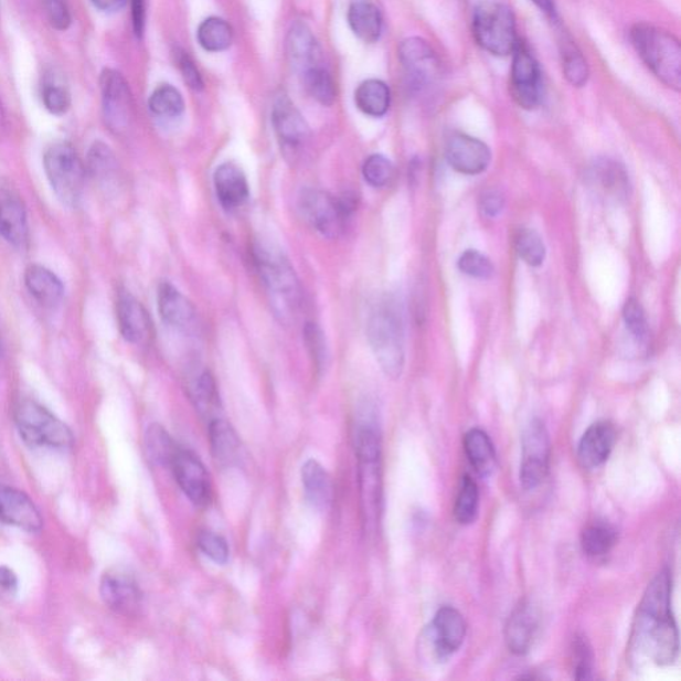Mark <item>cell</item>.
I'll return each instance as SVG.
<instances>
[{
	"mask_svg": "<svg viewBox=\"0 0 681 681\" xmlns=\"http://www.w3.org/2000/svg\"><path fill=\"white\" fill-rule=\"evenodd\" d=\"M302 76L305 87L313 96V99L321 103L322 106H332L336 100V86L328 70L320 64V66L305 71Z\"/></svg>",
	"mask_w": 681,
	"mask_h": 681,
	"instance_id": "obj_40",
	"label": "cell"
},
{
	"mask_svg": "<svg viewBox=\"0 0 681 681\" xmlns=\"http://www.w3.org/2000/svg\"><path fill=\"white\" fill-rule=\"evenodd\" d=\"M465 451L478 475L489 477L497 469V453L488 433L471 429L464 440Z\"/></svg>",
	"mask_w": 681,
	"mask_h": 681,
	"instance_id": "obj_31",
	"label": "cell"
},
{
	"mask_svg": "<svg viewBox=\"0 0 681 681\" xmlns=\"http://www.w3.org/2000/svg\"><path fill=\"white\" fill-rule=\"evenodd\" d=\"M354 100L361 113L373 116V118H381L391 108V89L382 81L369 79L355 89Z\"/></svg>",
	"mask_w": 681,
	"mask_h": 681,
	"instance_id": "obj_32",
	"label": "cell"
},
{
	"mask_svg": "<svg viewBox=\"0 0 681 681\" xmlns=\"http://www.w3.org/2000/svg\"><path fill=\"white\" fill-rule=\"evenodd\" d=\"M595 180L607 193L620 194L627 191V174L618 164L603 161L595 167Z\"/></svg>",
	"mask_w": 681,
	"mask_h": 681,
	"instance_id": "obj_43",
	"label": "cell"
},
{
	"mask_svg": "<svg viewBox=\"0 0 681 681\" xmlns=\"http://www.w3.org/2000/svg\"><path fill=\"white\" fill-rule=\"evenodd\" d=\"M515 248L519 257L531 267H540L546 257V248L542 238L533 230H521L515 237Z\"/></svg>",
	"mask_w": 681,
	"mask_h": 681,
	"instance_id": "obj_42",
	"label": "cell"
},
{
	"mask_svg": "<svg viewBox=\"0 0 681 681\" xmlns=\"http://www.w3.org/2000/svg\"><path fill=\"white\" fill-rule=\"evenodd\" d=\"M350 29L362 42L375 43L382 34V15L372 0H353L348 11Z\"/></svg>",
	"mask_w": 681,
	"mask_h": 681,
	"instance_id": "obj_29",
	"label": "cell"
},
{
	"mask_svg": "<svg viewBox=\"0 0 681 681\" xmlns=\"http://www.w3.org/2000/svg\"><path fill=\"white\" fill-rule=\"evenodd\" d=\"M616 444V430L607 421H599L583 434L578 446L579 462L585 469H598L607 462Z\"/></svg>",
	"mask_w": 681,
	"mask_h": 681,
	"instance_id": "obj_22",
	"label": "cell"
},
{
	"mask_svg": "<svg viewBox=\"0 0 681 681\" xmlns=\"http://www.w3.org/2000/svg\"><path fill=\"white\" fill-rule=\"evenodd\" d=\"M0 523L28 533H38L43 526V519L34 502L23 491L0 485Z\"/></svg>",
	"mask_w": 681,
	"mask_h": 681,
	"instance_id": "obj_18",
	"label": "cell"
},
{
	"mask_svg": "<svg viewBox=\"0 0 681 681\" xmlns=\"http://www.w3.org/2000/svg\"><path fill=\"white\" fill-rule=\"evenodd\" d=\"M174 63H177L178 68L180 70L181 75H183L184 82L188 84V87L200 91L203 89L204 83L201 79V75L196 66H194L191 56L187 54L183 50L174 51Z\"/></svg>",
	"mask_w": 681,
	"mask_h": 681,
	"instance_id": "obj_52",
	"label": "cell"
},
{
	"mask_svg": "<svg viewBox=\"0 0 681 681\" xmlns=\"http://www.w3.org/2000/svg\"><path fill=\"white\" fill-rule=\"evenodd\" d=\"M288 56L297 70L305 71L320 66L321 64V51L316 38L311 34V31L307 25L302 23H296L291 28L287 42Z\"/></svg>",
	"mask_w": 681,
	"mask_h": 681,
	"instance_id": "obj_28",
	"label": "cell"
},
{
	"mask_svg": "<svg viewBox=\"0 0 681 681\" xmlns=\"http://www.w3.org/2000/svg\"><path fill=\"white\" fill-rule=\"evenodd\" d=\"M305 497L311 508L327 511L333 502L334 488L332 478L323 466L315 459L308 460L301 470Z\"/></svg>",
	"mask_w": 681,
	"mask_h": 681,
	"instance_id": "obj_26",
	"label": "cell"
},
{
	"mask_svg": "<svg viewBox=\"0 0 681 681\" xmlns=\"http://www.w3.org/2000/svg\"><path fill=\"white\" fill-rule=\"evenodd\" d=\"M132 24L135 34L141 38L146 28V2L145 0H131Z\"/></svg>",
	"mask_w": 681,
	"mask_h": 681,
	"instance_id": "obj_55",
	"label": "cell"
},
{
	"mask_svg": "<svg viewBox=\"0 0 681 681\" xmlns=\"http://www.w3.org/2000/svg\"><path fill=\"white\" fill-rule=\"evenodd\" d=\"M215 190L220 204L226 211L237 210L249 198V184L242 168L236 164L225 163L217 168Z\"/></svg>",
	"mask_w": 681,
	"mask_h": 681,
	"instance_id": "obj_24",
	"label": "cell"
},
{
	"mask_svg": "<svg viewBox=\"0 0 681 681\" xmlns=\"http://www.w3.org/2000/svg\"><path fill=\"white\" fill-rule=\"evenodd\" d=\"M91 2L102 11H118L126 4L127 0H91Z\"/></svg>",
	"mask_w": 681,
	"mask_h": 681,
	"instance_id": "obj_56",
	"label": "cell"
},
{
	"mask_svg": "<svg viewBox=\"0 0 681 681\" xmlns=\"http://www.w3.org/2000/svg\"><path fill=\"white\" fill-rule=\"evenodd\" d=\"M304 339L311 359L315 360L317 368L321 369L327 360V343L321 329L316 323H307L304 329Z\"/></svg>",
	"mask_w": 681,
	"mask_h": 681,
	"instance_id": "obj_50",
	"label": "cell"
},
{
	"mask_svg": "<svg viewBox=\"0 0 681 681\" xmlns=\"http://www.w3.org/2000/svg\"><path fill=\"white\" fill-rule=\"evenodd\" d=\"M366 183L375 188L386 187L394 178V166L382 155H372L362 167Z\"/></svg>",
	"mask_w": 681,
	"mask_h": 681,
	"instance_id": "obj_44",
	"label": "cell"
},
{
	"mask_svg": "<svg viewBox=\"0 0 681 681\" xmlns=\"http://www.w3.org/2000/svg\"><path fill=\"white\" fill-rule=\"evenodd\" d=\"M467 626L457 608L444 606L438 609L432 626L425 631L426 647L438 660H447L462 647Z\"/></svg>",
	"mask_w": 681,
	"mask_h": 681,
	"instance_id": "obj_13",
	"label": "cell"
},
{
	"mask_svg": "<svg viewBox=\"0 0 681 681\" xmlns=\"http://www.w3.org/2000/svg\"><path fill=\"white\" fill-rule=\"evenodd\" d=\"M44 171L52 190L63 204H79L86 181V168L73 146L57 142L50 147L44 155Z\"/></svg>",
	"mask_w": 681,
	"mask_h": 681,
	"instance_id": "obj_8",
	"label": "cell"
},
{
	"mask_svg": "<svg viewBox=\"0 0 681 681\" xmlns=\"http://www.w3.org/2000/svg\"><path fill=\"white\" fill-rule=\"evenodd\" d=\"M0 360H2V341H0Z\"/></svg>",
	"mask_w": 681,
	"mask_h": 681,
	"instance_id": "obj_59",
	"label": "cell"
},
{
	"mask_svg": "<svg viewBox=\"0 0 681 681\" xmlns=\"http://www.w3.org/2000/svg\"><path fill=\"white\" fill-rule=\"evenodd\" d=\"M458 268L476 278H489L494 272L490 259L477 251H466L458 259Z\"/></svg>",
	"mask_w": 681,
	"mask_h": 681,
	"instance_id": "obj_46",
	"label": "cell"
},
{
	"mask_svg": "<svg viewBox=\"0 0 681 681\" xmlns=\"http://www.w3.org/2000/svg\"><path fill=\"white\" fill-rule=\"evenodd\" d=\"M400 60L417 86H426L437 79L439 74L437 55L424 39L408 38L402 42Z\"/></svg>",
	"mask_w": 681,
	"mask_h": 681,
	"instance_id": "obj_20",
	"label": "cell"
},
{
	"mask_svg": "<svg viewBox=\"0 0 681 681\" xmlns=\"http://www.w3.org/2000/svg\"><path fill=\"white\" fill-rule=\"evenodd\" d=\"M479 509V490L478 486L469 476L464 477L462 485H460L459 494L457 497L456 506H454V517L459 524L469 526L475 523L478 517Z\"/></svg>",
	"mask_w": 681,
	"mask_h": 681,
	"instance_id": "obj_38",
	"label": "cell"
},
{
	"mask_svg": "<svg viewBox=\"0 0 681 681\" xmlns=\"http://www.w3.org/2000/svg\"><path fill=\"white\" fill-rule=\"evenodd\" d=\"M25 287L44 308H55L63 297V284L42 265H32L24 275Z\"/></svg>",
	"mask_w": 681,
	"mask_h": 681,
	"instance_id": "obj_30",
	"label": "cell"
},
{
	"mask_svg": "<svg viewBox=\"0 0 681 681\" xmlns=\"http://www.w3.org/2000/svg\"><path fill=\"white\" fill-rule=\"evenodd\" d=\"M510 91L519 107L534 109L543 99V81L540 63L526 44L518 42L512 51Z\"/></svg>",
	"mask_w": 681,
	"mask_h": 681,
	"instance_id": "obj_10",
	"label": "cell"
},
{
	"mask_svg": "<svg viewBox=\"0 0 681 681\" xmlns=\"http://www.w3.org/2000/svg\"><path fill=\"white\" fill-rule=\"evenodd\" d=\"M472 31L477 43L496 56L512 54L518 43L514 14L503 3L479 4L472 19Z\"/></svg>",
	"mask_w": 681,
	"mask_h": 681,
	"instance_id": "obj_7",
	"label": "cell"
},
{
	"mask_svg": "<svg viewBox=\"0 0 681 681\" xmlns=\"http://www.w3.org/2000/svg\"><path fill=\"white\" fill-rule=\"evenodd\" d=\"M533 2L544 12V14L555 18V0H533Z\"/></svg>",
	"mask_w": 681,
	"mask_h": 681,
	"instance_id": "obj_57",
	"label": "cell"
},
{
	"mask_svg": "<svg viewBox=\"0 0 681 681\" xmlns=\"http://www.w3.org/2000/svg\"><path fill=\"white\" fill-rule=\"evenodd\" d=\"M574 659V678L578 680H588L593 678L594 657L592 647L587 640L576 638L573 648Z\"/></svg>",
	"mask_w": 681,
	"mask_h": 681,
	"instance_id": "obj_47",
	"label": "cell"
},
{
	"mask_svg": "<svg viewBox=\"0 0 681 681\" xmlns=\"http://www.w3.org/2000/svg\"><path fill=\"white\" fill-rule=\"evenodd\" d=\"M446 159L459 173L478 174L489 167L491 153L483 141L458 132L447 140Z\"/></svg>",
	"mask_w": 681,
	"mask_h": 681,
	"instance_id": "obj_17",
	"label": "cell"
},
{
	"mask_svg": "<svg viewBox=\"0 0 681 681\" xmlns=\"http://www.w3.org/2000/svg\"><path fill=\"white\" fill-rule=\"evenodd\" d=\"M563 74L574 87H583L588 79V66L585 56L574 44L564 38L561 42Z\"/></svg>",
	"mask_w": 681,
	"mask_h": 681,
	"instance_id": "obj_37",
	"label": "cell"
},
{
	"mask_svg": "<svg viewBox=\"0 0 681 681\" xmlns=\"http://www.w3.org/2000/svg\"><path fill=\"white\" fill-rule=\"evenodd\" d=\"M368 340L382 371L397 380L404 371V328L397 308L384 301L372 311L368 321Z\"/></svg>",
	"mask_w": 681,
	"mask_h": 681,
	"instance_id": "obj_5",
	"label": "cell"
},
{
	"mask_svg": "<svg viewBox=\"0 0 681 681\" xmlns=\"http://www.w3.org/2000/svg\"><path fill=\"white\" fill-rule=\"evenodd\" d=\"M104 120L115 134L126 132L134 118L131 91L118 71L106 70L100 77Z\"/></svg>",
	"mask_w": 681,
	"mask_h": 681,
	"instance_id": "obj_12",
	"label": "cell"
},
{
	"mask_svg": "<svg viewBox=\"0 0 681 681\" xmlns=\"http://www.w3.org/2000/svg\"><path fill=\"white\" fill-rule=\"evenodd\" d=\"M43 8L52 28L60 31L70 28L73 19H71V12L66 0H43Z\"/></svg>",
	"mask_w": 681,
	"mask_h": 681,
	"instance_id": "obj_51",
	"label": "cell"
},
{
	"mask_svg": "<svg viewBox=\"0 0 681 681\" xmlns=\"http://www.w3.org/2000/svg\"><path fill=\"white\" fill-rule=\"evenodd\" d=\"M146 449L149 459L159 466L171 467L179 446L163 426L153 424L146 433Z\"/></svg>",
	"mask_w": 681,
	"mask_h": 681,
	"instance_id": "obj_34",
	"label": "cell"
},
{
	"mask_svg": "<svg viewBox=\"0 0 681 681\" xmlns=\"http://www.w3.org/2000/svg\"><path fill=\"white\" fill-rule=\"evenodd\" d=\"M255 263L275 316L284 323L295 320L301 304L300 283L284 252L269 243H257Z\"/></svg>",
	"mask_w": 681,
	"mask_h": 681,
	"instance_id": "obj_2",
	"label": "cell"
},
{
	"mask_svg": "<svg viewBox=\"0 0 681 681\" xmlns=\"http://www.w3.org/2000/svg\"><path fill=\"white\" fill-rule=\"evenodd\" d=\"M618 542V533L606 522H594L583 530L582 549L589 557H602L611 553Z\"/></svg>",
	"mask_w": 681,
	"mask_h": 681,
	"instance_id": "obj_33",
	"label": "cell"
},
{
	"mask_svg": "<svg viewBox=\"0 0 681 681\" xmlns=\"http://www.w3.org/2000/svg\"><path fill=\"white\" fill-rule=\"evenodd\" d=\"M298 210L305 222L329 238L340 235L343 220L348 216L339 199L328 192L313 190V188H305L301 191L298 198Z\"/></svg>",
	"mask_w": 681,
	"mask_h": 681,
	"instance_id": "obj_11",
	"label": "cell"
},
{
	"mask_svg": "<svg viewBox=\"0 0 681 681\" xmlns=\"http://www.w3.org/2000/svg\"><path fill=\"white\" fill-rule=\"evenodd\" d=\"M0 236L14 246H23L29 237L22 201L6 191H0Z\"/></svg>",
	"mask_w": 681,
	"mask_h": 681,
	"instance_id": "obj_25",
	"label": "cell"
},
{
	"mask_svg": "<svg viewBox=\"0 0 681 681\" xmlns=\"http://www.w3.org/2000/svg\"><path fill=\"white\" fill-rule=\"evenodd\" d=\"M481 210L486 216H497L503 210L502 194L496 191H489L483 194L481 200Z\"/></svg>",
	"mask_w": 681,
	"mask_h": 681,
	"instance_id": "obj_54",
	"label": "cell"
},
{
	"mask_svg": "<svg viewBox=\"0 0 681 681\" xmlns=\"http://www.w3.org/2000/svg\"><path fill=\"white\" fill-rule=\"evenodd\" d=\"M381 436L373 423L357 426L354 447L359 459V486L363 528L379 530L382 511Z\"/></svg>",
	"mask_w": 681,
	"mask_h": 681,
	"instance_id": "obj_3",
	"label": "cell"
},
{
	"mask_svg": "<svg viewBox=\"0 0 681 681\" xmlns=\"http://www.w3.org/2000/svg\"><path fill=\"white\" fill-rule=\"evenodd\" d=\"M18 594V578L9 567L0 566V600L10 602Z\"/></svg>",
	"mask_w": 681,
	"mask_h": 681,
	"instance_id": "obj_53",
	"label": "cell"
},
{
	"mask_svg": "<svg viewBox=\"0 0 681 681\" xmlns=\"http://www.w3.org/2000/svg\"><path fill=\"white\" fill-rule=\"evenodd\" d=\"M551 444L541 421H531L522 437V460L519 479L524 490H535L544 482L550 469Z\"/></svg>",
	"mask_w": 681,
	"mask_h": 681,
	"instance_id": "obj_9",
	"label": "cell"
},
{
	"mask_svg": "<svg viewBox=\"0 0 681 681\" xmlns=\"http://www.w3.org/2000/svg\"><path fill=\"white\" fill-rule=\"evenodd\" d=\"M272 121L284 152L297 155L309 138V127L288 97L283 96L276 100Z\"/></svg>",
	"mask_w": 681,
	"mask_h": 681,
	"instance_id": "obj_16",
	"label": "cell"
},
{
	"mask_svg": "<svg viewBox=\"0 0 681 681\" xmlns=\"http://www.w3.org/2000/svg\"><path fill=\"white\" fill-rule=\"evenodd\" d=\"M100 595L104 603L120 615H136L141 607L142 594L138 582L125 570L114 568L103 575Z\"/></svg>",
	"mask_w": 681,
	"mask_h": 681,
	"instance_id": "obj_15",
	"label": "cell"
},
{
	"mask_svg": "<svg viewBox=\"0 0 681 681\" xmlns=\"http://www.w3.org/2000/svg\"><path fill=\"white\" fill-rule=\"evenodd\" d=\"M149 109L160 118H178L184 111V99L170 84H163L149 97Z\"/></svg>",
	"mask_w": 681,
	"mask_h": 681,
	"instance_id": "obj_39",
	"label": "cell"
},
{
	"mask_svg": "<svg viewBox=\"0 0 681 681\" xmlns=\"http://www.w3.org/2000/svg\"><path fill=\"white\" fill-rule=\"evenodd\" d=\"M198 39L201 47L210 52H220L230 49L233 41V31L224 19L208 18L200 24Z\"/></svg>",
	"mask_w": 681,
	"mask_h": 681,
	"instance_id": "obj_36",
	"label": "cell"
},
{
	"mask_svg": "<svg viewBox=\"0 0 681 681\" xmlns=\"http://www.w3.org/2000/svg\"><path fill=\"white\" fill-rule=\"evenodd\" d=\"M198 546L217 564H225L230 560L228 543L223 536L212 533V531H201L198 536Z\"/></svg>",
	"mask_w": 681,
	"mask_h": 681,
	"instance_id": "obj_45",
	"label": "cell"
},
{
	"mask_svg": "<svg viewBox=\"0 0 681 681\" xmlns=\"http://www.w3.org/2000/svg\"><path fill=\"white\" fill-rule=\"evenodd\" d=\"M3 120H4V114H3L2 104H0V126L3 125Z\"/></svg>",
	"mask_w": 681,
	"mask_h": 681,
	"instance_id": "obj_58",
	"label": "cell"
},
{
	"mask_svg": "<svg viewBox=\"0 0 681 681\" xmlns=\"http://www.w3.org/2000/svg\"><path fill=\"white\" fill-rule=\"evenodd\" d=\"M118 321L120 333L129 343L141 345L151 336V319L146 308L128 291H121L119 295Z\"/></svg>",
	"mask_w": 681,
	"mask_h": 681,
	"instance_id": "obj_23",
	"label": "cell"
},
{
	"mask_svg": "<svg viewBox=\"0 0 681 681\" xmlns=\"http://www.w3.org/2000/svg\"><path fill=\"white\" fill-rule=\"evenodd\" d=\"M631 41L639 56L666 86L681 87V47L670 32L640 23L631 31Z\"/></svg>",
	"mask_w": 681,
	"mask_h": 681,
	"instance_id": "obj_4",
	"label": "cell"
},
{
	"mask_svg": "<svg viewBox=\"0 0 681 681\" xmlns=\"http://www.w3.org/2000/svg\"><path fill=\"white\" fill-rule=\"evenodd\" d=\"M194 402H196L201 414L205 415V417L210 415L212 419H215L213 415L219 412L220 398L216 382L210 372L205 371L203 374H200L196 386H194Z\"/></svg>",
	"mask_w": 681,
	"mask_h": 681,
	"instance_id": "obj_41",
	"label": "cell"
},
{
	"mask_svg": "<svg viewBox=\"0 0 681 681\" xmlns=\"http://www.w3.org/2000/svg\"><path fill=\"white\" fill-rule=\"evenodd\" d=\"M210 439L216 462L231 467L242 462L243 446L237 433L225 419L215 418L210 423Z\"/></svg>",
	"mask_w": 681,
	"mask_h": 681,
	"instance_id": "obj_27",
	"label": "cell"
},
{
	"mask_svg": "<svg viewBox=\"0 0 681 681\" xmlns=\"http://www.w3.org/2000/svg\"><path fill=\"white\" fill-rule=\"evenodd\" d=\"M43 103L51 114L64 115L71 106L68 91L60 84H45L43 88Z\"/></svg>",
	"mask_w": 681,
	"mask_h": 681,
	"instance_id": "obj_49",
	"label": "cell"
},
{
	"mask_svg": "<svg viewBox=\"0 0 681 681\" xmlns=\"http://www.w3.org/2000/svg\"><path fill=\"white\" fill-rule=\"evenodd\" d=\"M623 316H625L626 326L630 329L635 339L646 341L648 337V326L645 310L641 308L639 301L635 300V298H630V300L626 302Z\"/></svg>",
	"mask_w": 681,
	"mask_h": 681,
	"instance_id": "obj_48",
	"label": "cell"
},
{
	"mask_svg": "<svg viewBox=\"0 0 681 681\" xmlns=\"http://www.w3.org/2000/svg\"><path fill=\"white\" fill-rule=\"evenodd\" d=\"M541 615L533 603L524 600L510 615L504 628V641L510 652L522 657L533 647L540 631Z\"/></svg>",
	"mask_w": 681,
	"mask_h": 681,
	"instance_id": "obj_19",
	"label": "cell"
},
{
	"mask_svg": "<svg viewBox=\"0 0 681 681\" xmlns=\"http://www.w3.org/2000/svg\"><path fill=\"white\" fill-rule=\"evenodd\" d=\"M88 171L97 183L111 184L118 178V160L104 142H95L88 152Z\"/></svg>",
	"mask_w": 681,
	"mask_h": 681,
	"instance_id": "obj_35",
	"label": "cell"
},
{
	"mask_svg": "<svg viewBox=\"0 0 681 681\" xmlns=\"http://www.w3.org/2000/svg\"><path fill=\"white\" fill-rule=\"evenodd\" d=\"M161 319L168 326L192 333L198 329V311L188 298L170 283H163L158 294Z\"/></svg>",
	"mask_w": 681,
	"mask_h": 681,
	"instance_id": "obj_21",
	"label": "cell"
},
{
	"mask_svg": "<svg viewBox=\"0 0 681 681\" xmlns=\"http://www.w3.org/2000/svg\"><path fill=\"white\" fill-rule=\"evenodd\" d=\"M15 423L22 439L31 447L64 450L74 444L68 426L34 401H23L17 407Z\"/></svg>",
	"mask_w": 681,
	"mask_h": 681,
	"instance_id": "obj_6",
	"label": "cell"
},
{
	"mask_svg": "<svg viewBox=\"0 0 681 681\" xmlns=\"http://www.w3.org/2000/svg\"><path fill=\"white\" fill-rule=\"evenodd\" d=\"M671 595V571L663 568L648 585L635 616L632 650L657 666H670L679 655V632L672 615Z\"/></svg>",
	"mask_w": 681,
	"mask_h": 681,
	"instance_id": "obj_1",
	"label": "cell"
},
{
	"mask_svg": "<svg viewBox=\"0 0 681 681\" xmlns=\"http://www.w3.org/2000/svg\"><path fill=\"white\" fill-rule=\"evenodd\" d=\"M171 469L180 489L194 506L205 508L211 502V478L196 454L179 447V450L174 454Z\"/></svg>",
	"mask_w": 681,
	"mask_h": 681,
	"instance_id": "obj_14",
	"label": "cell"
}]
</instances>
